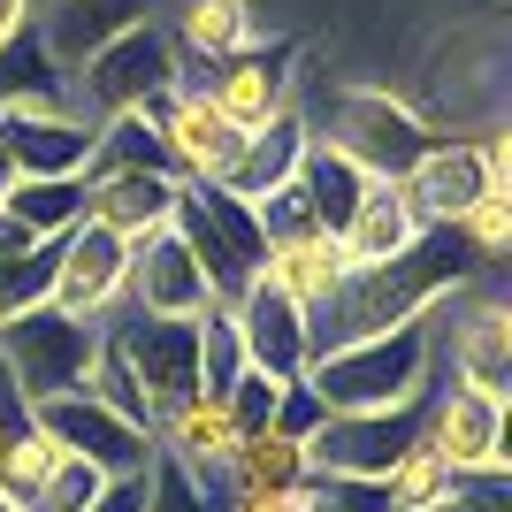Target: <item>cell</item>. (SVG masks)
Here are the masks:
<instances>
[{
	"instance_id": "cell-32",
	"label": "cell",
	"mask_w": 512,
	"mask_h": 512,
	"mask_svg": "<svg viewBox=\"0 0 512 512\" xmlns=\"http://www.w3.org/2000/svg\"><path fill=\"white\" fill-rule=\"evenodd\" d=\"M375 490H383V512H428L436 497L451 490V467H444L428 444H413V451H398V459H390V474L375 482Z\"/></svg>"
},
{
	"instance_id": "cell-19",
	"label": "cell",
	"mask_w": 512,
	"mask_h": 512,
	"mask_svg": "<svg viewBox=\"0 0 512 512\" xmlns=\"http://www.w3.org/2000/svg\"><path fill=\"white\" fill-rule=\"evenodd\" d=\"M398 192H406V207L421 214V230H451V222L482 199V161H474V138H467V130H444V138H436V146H428L421 161L398 176Z\"/></svg>"
},
{
	"instance_id": "cell-28",
	"label": "cell",
	"mask_w": 512,
	"mask_h": 512,
	"mask_svg": "<svg viewBox=\"0 0 512 512\" xmlns=\"http://www.w3.org/2000/svg\"><path fill=\"white\" fill-rule=\"evenodd\" d=\"M169 169V146H161V123L146 107H115V115H92V169ZM176 176V169H169Z\"/></svg>"
},
{
	"instance_id": "cell-29",
	"label": "cell",
	"mask_w": 512,
	"mask_h": 512,
	"mask_svg": "<svg viewBox=\"0 0 512 512\" xmlns=\"http://www.w3.org/2000/svg\"><path fill=\"white\" fill-rule=\"evenodd\" d=\"M291 184H299L306 214H314L321 230H337L344 214H352V199H360V184H367V176L352 169V161H344V153L329 146V138H306V153H299V176H291Z\"/></svg>"
},
{
	"instance_id": "cell-23",
	"label": "cell",
	"mask_w": 512,
	"mask_h": 512,
	"mask_svg": "<svg viewBox=\"0 0 512 512\" xmlns=\"http://www.w3.org/2000/svg\"><path fill=\"white\" fill-rule=\"evenodd\" d=\"M268 291H283L291 306H306V314H321V306L337 299L344 283V253H337V230H299V237H276L268 245V260H260V276Z\"/></svg>"
},
{
	"instance_id": "cell-44",
	"label": "cell",
	"mask_w": 512,
	"mask_h": 512,
	"mask_svg": "<svg viewBox=\"0 0 512 512\" xmlns=\"http://www.w3.org/2000/svg\"><path fill=\"white\" fill-rule=\"evenodd\" d=\"M0 421H8V413H0Z\"/></svg>"
},
{
	"instance_id": "cell-16",
	"label": "cell",
	"mask_w": 512,
	"mask_h": 512,
	"mask_svg": "<svg viewBox=\"0 0 512 512\" xmlns=\"http://www.w3.org/2000/svg\"><path fill=\"white\" fill-rule=\"evenodd\" d=\"M230 329L245 344V367L276 375V383H299L314 367V314L291 306L283 291H268V283H245L230 299Z\"/></svg>"
},
{
	"instance_id": "cell-22",
	"label": "cell",
	"mask_w": 512,
	"mask_h": 512,
	"mask_svg": "<svg viewBox=\"0 0 512 512\" xmlns=\"http://www.w3.org/2000/svg\"><path fill=\"white\" fill-rule=\"evenodd\" d=\"M161 23H169L184 69H214V62H230V54L268 39V23H260L253 0H176Z\"/></svg>"
},
{
	"instance_id": "cell-13",
	"label": "cell",
	"mask_w": 512,
	"mask_h": 512,
	"mask_svg": "<svg viewBox=\"0 0 512 512\" xmlns=\"http://www.w3.org/2000/svg\"><path fill=\"white\" fill-rule=\"evenodd\" d=\"M0 146H8L16 176H85L92 169V115H77L69 92L8 100L0 107Z\"/></svg>"
},
{
	"instance_id": "cell-40",
	"label": "cell",
	"mask_w": 512,
	"mask_h": 512,
	"mask_svg": "<svg viewBox=\"0 0 512 512\" xmlns=\"http://www.w3.org/2000/svg\"><path fill=\"white\" fill-rule=\"evenodd\" d=\"M92 512H146V474H138V482H107V497Z\"/></svg>"
},
{
	"instance_id": "cell-14",
	"label": "cell",
	"mask_w": 512,
	"mask_h": 512,
	"mask_svg": "<svg viewBox=\"0 0 512 512\" xmlns=\"http://www.w3.org/2000/svg\"><path fill=\"white\" fill-rule=\"evenodd\" d=\"M123 276H130V245L100 222H77L69 237H54V299L77 321H115L123 314Z\"/></svg>"
},
{
	"instance_id": "cell-31",
	"label": "cell",
	"mask_w": 512,
	"mask_h": 512,
	"mask_svg": "<svg viewBox=\"0 0 512 512\" xmlns=\"http://www.w3.org/2000/svg\"><path fill=\"white\" fill-rule=\"evenodd\" d=\"M46 299H54V245L23 237L0 214V321L23 314V306H46Z\"/></svg>"
},
{
	"instance_id": "cell-3",
	"label": "cell",
	"mask_w": 512,
	"mask_h": 512,
	"mask_svg": "<svg viewBox=\"0 0 512 512\" xmlns=\"http://www.w3.org/2000/svg\"><path fill=\"white\" fill-rule=\"evenodd\" d=\"M306 123H314V138H329L360 176H383V184H398V176L444 138V123H428L398 85H329V107L306 115Z\"/></svg>"
},
{
	"instance_id": "cell-25",
	"label": "cell",
	"mask_w": 512,
	"mask_h": 512,
	"mask_svg": "<svg viewBox=\"0 0 512 512\" xmlns=\"http://www.w3.org/2000/svg\"><path fill=\"white\" fill-rule=\"evenodd\" d=\"M153 0H39V39L62 69H77L92 46H107L115 31L146 23Z\"/></svg>"
},
{
	"instance_id": "cell-2",
	"label": "cell",
	"mask_w": 512,
	"mask_h": 512,
	"mask_svg": "<svg viewBox=\"0 0 512 512\" xmlns=\"http://www.w3.org/2000/svg\"><path fill=\"white\" fill-rule=\"evenodd\" d=\"M314 390L321 413H390V406H421L428 383H436V329L421 321H398L383 337H352L314 352V367L299 375Z\"/></svg>"
},
{
	"instance_id": "cell-17",
	"label": "cell",
	"mask_w": 512,
	"mask_h": 512,
	"mask_svg": "<svg viewBox=\"0 0 512 512\" xmlns=\"http://www.w3.org/2000/svg\"><path fill=\"white\" fill-rule=\"evenodd\" d=\"M153 123H161V146H169V169L184 176V184H222L237 161V146H245V130H230L222 115H214V100L184 77L176 92H161V100L146 107Z\"/></svg>"
},
{
	"instance_id": "cell-8",
	"label": "cell",
	"mask_w": 512,
	"mask_h": 512,
	"mask_svg": "<svg viewBox=\"0 0 512 512\" xmlns=\"http://www.w3.org/2000/svg\"><path fill=\"white\" fill-rule=\"evenodd\" d=\"M306 54L299 39H260L245 46V54H230V62L199 69V92L214 100V115L230 130H260L276 123V115H291V107H306Z\"/></svg>"
},
{
	"instance_id": "cell-10",
	"label": "cell",
	"mask_w": 512,
	"mask_h": 512,
	"mask_svg": "<svg viewBox=\"0 0 512 512\" xmlns=\"http://www.w3.org/2000/svg\"><path fill=\"white\" fill-rule=\"evenodd\" d=\"M31 421L54 436V451L100 467L107 482H138V474L153 467V436L138 421H123L115 406H100L92 390H62V398H46V406H31Z\"/></svg>"
},
{
	"instance_id": "cell-6",
	"label": "cell",
	"mask_w": 512,
	"mask_h": 512,
	"mask_svg": "<svg viewBox=\"0 0 512 512\" xmlns=\"http://www.w3.org/2000/svg\"><path fill=\"white\" fill-rule=\"evenodd\" d=\"M428 329H436V375L467 390H512V306L490 276L459 283L451 299L428 306Z\"/></svg>"
},
{
	"instance_id": "cell-20",
	"label": "cell",
	"mask_w": 512,
	"mask_h": 512,
	"mask_svg": "<svg viewBox=\"0 0 512 512\" xmlns=\"http://www.w3.org/2000/svg\"><path fill=\"white\" fill-rule=\"evenodd\" d=\"M153 436V451H161V459H176V467H192L199 482H222V467H230L237 459V444H245V436H237V421H230V406H222V398H207V390H192V398H176L169 413H161V421L146 428Z\"/></svg>"
},
{
	"instance_id": "cell-7",
	"label": "cell",
	"mask_w": 512,
	"mask_h": 512,
	"mask_svg": "<svg viewBox=\"0 0 512 512\" xmlns=\"http://www.w3.org/2000/svg\"><path fill=\"white\" fill-rule=\"evenodd\" d=\"M176 237H184V253L199 260V276H207L214 306H230L245 283L260 276V260H268V230H260V214L245 199H230L222 184H184L176 192Z\"/></svg>"
},
{
	"instance_id": "cell-5",
	"label": "cell",
	"mask_w": 512,
	"mask_h": 512,
	"mask_svg": "<svg viewBox=\"0 0 512 512\" xmlns=\"http://www.w3.org/2000/svg\"><path fill=\"white\" fill-rule=\"evenodd\" d=\"M192 77L184 69V54H176L169 23L146 16L130 23V31H115L107 46H92L85 62L69 69V107L77 115H115V107H153L161 92H176Z\"/></svg>"
},
{
	"instance_id": "cell-26",
	"label": "cell",
	"mask_w": 512,
	"mask_h": 512,
	"mask_svg": "<svg viewBox=\"0 0 512 512\" xmlns=\"http://www.w3.org/2000/svg\"><path fill=\"white\" fill-rule=\"evenodd\" d=\"M0 214H8L23 237L54 245V237H69L85 222V176H16L8 199H0Z\"/></svg>"
},
{
	"instance_id": "cell-39",
	"label": "cell",
	"mask_w": 512,
	"mask_h": 512,
	"mask_svg": "<svg viewBox=\"0 0 512 512\" xmlns=\"http://www.w3.org/2000/svg\"><path fill=\"white\" fill-rule=\"evenodd\" d=\"M306 512H383L375 482H337V474H306Z\"/></svg>"
},
{
	"instance_id": "cell-18",
	"label": "cell",
	"mask_w": 512,
	"mask_h": 512,
	"mask_svg": "<svg viewBox=\"0 0 512 512\" xmlns=\"http://www.w3.org/2000/svg\"><path fill=\"white\" fill-rule=\"evenodd\" d=\"M176 192H184V176H169V169H100V176H85V222L138 245V237L176 222Z\"/></svg>"
},
{
	"instance_id": "cell-27",
	"label": "cell",
	"mask_w": 512,
	"mask_h": 512,
	"mask_svg": "<svg viewBox=\"0 0 512 512\" xmlns=\"http://www.w3.org/2000/svg\"><path fill=\"white\" fill-rule=\"evenodd\" d=\"M306 482V444L299 436H276V428H260L237 444V459L222 467L214 497H268V490H299Z\"/></svg>"
},
{
	"instance_id": "cell-24",
	"label": "cell",
	"mask_w": 512,
	"mask_h": 512,
	"mask_svg": "<svg viewBox=\"0 0 512 512\" xmlns=\"http://www.w3.org/2000/svg\"><path fill=\"white\" fill-rule=\"evenodd\" d=\"M306 138H314V123H306L299 107H291V115H276V123H260V130H245V146H237L230 176H222V192L245 199V207H260L268 192H283V184L299 176Z\"/></svg>"
},
{
	"instance_id": "cell-30",
	"label": "cell",
	"mask_w": 512,
	"mask_h": 512,
	"mask_svg": "<svg viewBox=\"0 0 512 512\" xmlns=\"http://www.w3.org/2000/svg\"><path fill=\"white\" fill-rule=\"evenodd\" d=\"M54 459H62L54 436H46L23 406H8V421H0V497H8V505H31L39 482L54 474Z\"/></svg>"
},
{
	"instance_id": "cell-41",
	"label": "cell",
	"mask_w": 512,
	"mask_h": 512,
	"mask_svg": "<svg viewBox=\"0 0 512 512\" xmlns=\"http://www.w3.org/2000/svg\"><path fill=\"white\" fill-rule=\"evenodd\" d=\"M31 23H39V0H0V46H8V39H23Z\"/></svg>"
},
{
	"instance_id": "cell-9",
	"label": "cell",
	"mask_w": 512,
	"mask_h": 512,
	"mask_svg": "<svg viewBox=\"0 0 512 512\" xmlns=\"http://www.w3.org/2000/svg\"><path fill=\"white\" fill-rule=\"evenodd\" d=\"M107 352L123 360L138 406H146V428L199 390V321H146V314H115L107 321Z\"/></svg>"
},
{
	"instance_id": "cell-36",
	"label": "cell",
	"mask_w": 512,
	"mask_h": 512,
	"mask_svg": "<svg viewBox=\"0 0 512 512\" xmlns=\"http://www.w3.org/2000/svg\"><path fill=\"white\" fill-rule=\"evenodd\" d=\"M146 512H222V497H214L192 467H176V459L153 451V467H146Z\"/></svg>"
},
{
	"instance_id": "cell-1",
	"label": "cell",
	"mask_w": 512,
	"mask_h": 512,
	"mask_svg": "<svg viewBox=\"0 0 512 512\" xmlns=\"http://www.w3.org/2000/svg\"><path fill=\"white\" fill-rule=\"evenodd\" d=\"M482 268L467 260V245L451 230H428L413 253L383 260V268H344L337 299L314 314V352L329 344H352V337H383L398 321H421L436 299H451L459 283H474Z\"/></svg>"
},
{
	"instance_id": "cell-43",
	"label": "cell",
	"mask_w": 512,
	"mask_h": 512,
	"mask_svg": "<svg viewBox=\"0 0 512 512\" xmlns=\"http://www.w3.org/2000/svg\"><path fill=\"white\" fill-rule=\"evenodd\" d=\"M0 512H23V505H8V497H0Z\"/></svg>"
},
{
	"instance_id": "cell-33",
	"label": "cell",
	"mask_w": 512,
	"mask_h": 512,
	"mask_svg": "<svg viewBox=\"0 0 512 512\" xmlns=\"http://www.w3.org/2000/svg\"><path fill=\"white\" fill-rule=\"evenodd\" d=\"M451 237H459V245H467V260L490 276L497 260L512 253V192H482L459 222H451Z\"/></svg>"
},
{
	"instance_id": "cell-42",
	"label": "cell",
	"mask_w": 512,
	"mask_h": 512,
	"mask_svg": "<svg viewBox=\"0 0 512 512\" xmlns=\"http://www.w3.org/2000/svg\"><path fill=\"white\" fill-rule=\"evenodd\" d=\"M8 184H16V161H8V146H0V199H8Z\"/></svg>"
},
{
	"instance_id": "cell-12",
	"label": "cell",
	"mask_w": 512,
	"mask_h": 512,
	"mask_svg": "<svg viewBox=\"0 0 512 512\" xmlns=\"http://www.w3.org/2000/svg\"><path fill=\"white\" fill-rule=\"evenodd\" d=\"M421 444L444 459L451 474H474V467H512L505 451V398L497 390H467V383H428L421 398Z\"/></svg>"
},
{
	"instance_id": "cell-21",
	"label": "cell",
	"mask_w": 512,
	"mask_h": 512,
	"mask_svg": "<svg viewBox=\"0 0 512 512\" xmlns=\"http://www.w3.org/2000/svg\"><path fill=\"white\" fill-rule=\"evenodd\" d=\"M421 237L428 230H421V214L406 207V192L383 184V176H367L360 199H352V214L337 222V253H344V268H383V260L413 253Z\"/></svg>"
},
{
	"instance_id": "cell-38",
	"label": "cell",
	"mask_w": 512,
	"mask_h": 512,
	"mask_svg": "<svg viewBox=\"0 0 512 512\" xmlns=\"http://www.w3.org/2000/svg\"><path fill=\"white\" fill-rule=\"evenodd\" d=\"M276 398H283V383H276V375H260V367H245V375L222 390V406H230L237 436H260V428L276 421Z\"/></svg>"
},
{
	"instance_id": "cell-15",
	"label": "cell",
	"mask_w": 512,
	"mask_h": 512,
	"mask_svg": "<svg viewBox=\"0 0 512 512\" xmlns=\"http://www.w3.org/2000/svg\"><path fill=\"white\" fill-rule=\"evenodd\" d=\"M123 306L146 321H199L214 314V291L199 276V260L184 253L176 230H153L130 245V276H123Z\"/></svg>"
},
{
	"instance_id": "cell-37",
	"label": "cell",
	"mask_w": 512,
	"mask_h": 512,
	"mask_svg": "<svg viewBox=\"0 0 512 512\" xmlns=\"http://www.w3.org/2000/svg\"><path fill=\"white\" fill-rule=\"evenodd\" d=\"M428 512H512V467H474V474H451V490L436 497Z\"/></svg>"
},
{
	"instance_id": "cell-4",
	"label": "cell",
	"mask_w": 512,
	"mask_h": 512,
	"mask_svg": "<svg viewBox=\"0 0 512 512\" xmlns=\"http://www.w3.org/2000/svg\"><path fill=\"white\" fill-rule=\"evenodd\" d=\"M107 321H77L62 306H23L0 321V398L8 406H46L62 390H85L92 360H100Z\"/></svg>"
},
{
	"instance_id": "cell-34",
	"label": "cell",
	"mask_w": 512,
	"mask_h": 512,
	"mask_svg": "<svg viewBox=\"0 0 512 512\" xmlns=\"http://www.w3.org/2000/svg\"><path fill=\"white\" fill-rule=\"evenodd\" d=\"M237 375H245V344L230 329V306H214V314H199V390L222 398Z\"/></svg>"
},
{
	"instance_id": "cell-11",
	"label": "cell",
	"mask_w": 512,
	"mask_h": 512,
	"mask_svg": "<svg viewBox=\"0 0 512 512\" xmlns=\"http://www.w3.org/2000/svg\"><path fill=\"white\" fill-rule=\"evenodd\" d=\"M421 444V406L390 413H321L306 436V474H337V482H383L398 451Z\"/></svg>"
},
{
	"instance_id": "cell-35",
	"label": "cell",
	"mask_w": 512,
	"mask_h": 512,
	"mask_svg": "<svg viewBox=\"0 0 512 512\" xmlns=\"http://www.w3.org/2000/svg\"><path fill=\"white\" fill-rule=\"evenodd\" d=\"M100 497H107V474H100V467H85V459H69V451H62V459H54V474L39 482V497H31L23 512H92Z\"/></svg>"
}]
</instances>
